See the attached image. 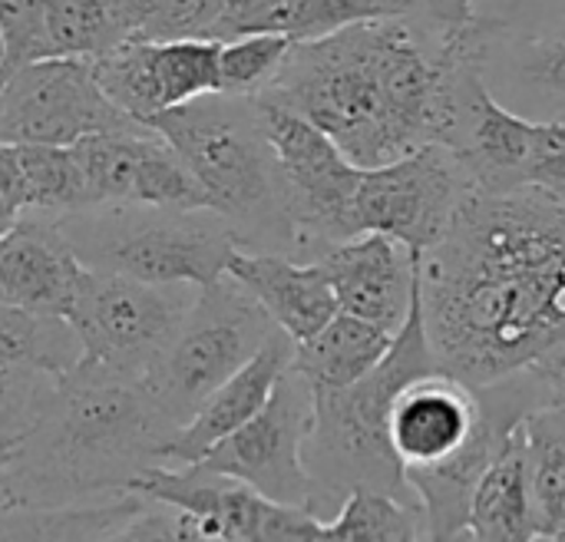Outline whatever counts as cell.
I'll return each mask as SVG.
<instances>
[{
	"label": "cell",
	"mask_w": 565,
	"mask_h": 542,
	"mask_svg": "<svg viewBox=\"0 0 565 542\" xmlns=\"http://www.w3.org/2000/svg\"><path fill=\"white\" fill-rule=\"evenodd\" d=\"M202 182L209 205L228 219L242 248L295 255V229L275 149L255 96L205 93L146 119Z\"/></svg>",
	"instance_id": "5b68a950"
},
{
	"label": "cell",
	"mask_w": 565,
	"mask_h": 542,
	"mask_svg": "<svg viewBox=\"0 0 565 542\" xmlns=\"http://www.w3.org/2000/svg\"><path fill=\"white\" fill-rule=\"evenodd\" d=\"M424 325L447 374L470 387L565 344V199L473 192L420 258Z\"/></svg>",
	"instance_id": "6da1fadb"
},
{
	"label": "cell",
	"mask_w": 565,
	"mask_h": 542,
	"mask_svg": "<svg viewBox=\"0 0 565 542\" xmlns=\"http://www.w3.org/2000/svg\"><path fill=\"white\" fill-rule=\"evenodd\" d=\"M149 43H152V66L162 93V109L182 106L205 93H218L222 40L175 36V40H149Z\"/></svg>",
	"instance_id": "4316f807"
},
{
	"label": "cell",
	"mask_w": 565,
	"mask_h": 542,
	"mask_svg": "<svg viewBox=\"0 0 565 542\" xmlns=\"http://www.w3.org/2000/svg\"><path fill=\"white\" fill-rule=\"evenodd\" d=\"M142 126L116 109L86 56H46L7 66L0 89V139L73 146L96 132Z\"/></svg>",
	"instance_id": "8fae6325"
},
{
	"label": "cell",
	"mask_w": 565,
	"mask_h": 542,
	"mask_svg": "<svg viewBox=\"0 0 565 542\" xmlns=\"http://www.w3.org/2000/svg\"><path fill=\"white\" fill-rule=\"evenodd\" d=\"M0 63H3V36H0Z\"/></svg>",
	"instance_id": "74e56055"
},
{
	"label": "cell",
	"mask_w": 565,
	"mask_h": 542,
	"mask_svg": "<svg viewBox=\"0 0 565 542\" xmlns=\"http://www.w3.org/2000/svg\"><path fill=\"white\" fill-rule=\"evenodd\" d=\"M278 3L281 0H228L225 10L218 13V20L212 23L209 36L232 40V36H245V33H265Z\"/></svg>",
	"instance_id": "836d02e7"
},
{
	"label": "cell",
	"mask_w": 565,
	"mask_h": 542,
	"mask_svg": "<svg viewBox=\"0 0 565 542\" xmlns=\"http://www.w3.org/2000/svg\"><path fill=\"white\" fill-rule=\"evenodd\" d=\"M394 334L367 318L338 311L321 331L295 344V371L315 391L348 387L384 361Z\"/></svg>",
	"instance_id": "44dd1931"
},
{
	"label": "cell",
	"mask_w": 565,
	"mask_h": 542,
	"mask_svg": "<svg viewBox=\"0 0 565 542\" xmlns=\"http://www.w3.org/2000/svg\"><path fill=\"white\" fill-rule=\"evenodd\" d=\"M50 40L56 56H99L126 40L113 0H46Z\"/></svg>",
	"instance_id": "83f0119b"
},
{
	"label": "cell",
	"mask_w": 565,
	"mask_h": 542,
	"mask_svg": "<svg viewBox=\"0 0 565 542\" xmlns=\"http://www.w3.org/2000/svg\"><path fill=\"white\" fill-rule=\"evenodd\" d=\"M487 30L427 13L358 20L318 40H295L262 99L321 126L361 169L444 142L457 73L483 56Z\"/></svg>",
	"instance_id": "7a4b0ae2"
},
{
	"label": "cell",
	"mask_w": 565,
	"mask_h": 542,
	"mask_svg": "<svg viewBox=\"0 0 565 542\" xmlns=\"http://www.w3.org/2000/svg\"><path fill=\"white\" fill-rule=\"evenodd\" d=\"M255 99L281 169L285 209L295 229L291 258L315 262L331 245L361 235L354 195L364 169L308 116L262 96Z\"/></svg>",
	"instance_id": "ba28073f"
},
{
	"label": "cell",
	"mask_w": 565,
	"mask_h": 542,
	"mask_svg": "<svg viewBox=\"0 0 565 542\" xmlns=\"http://www.w3.org/2000/svg\"><path fill=\"white\" fill-rule=\"evenodd\" d=\"M136 493L169 503L189 513L199 527V540L242 542H311L324 540V520L308 507L275 503L242 480L212 474L199 464L146 470Z\"/></svg>",
	"instance_id": "4fadbf2b"
},
{
	"label": "cell",
	"mask_w": 565,
	"mask_h": 542,
	"mask_svg": "<svg viewBox=\"0 0 565 542\" xmlns=\"http://www.w3.org/2000/svg\"><path fill=\"white\" fill-rule=\"evenodd\" d=\"M56 219L83 265L152 285L209 288L228 275V262L242 248L215 209L86 205Z\"/></svg>",
	"instance_id": "8992f818"
},
{
	"label": "cell",
	"mask_w": 565,
	"mask_h": 542,
	"mask_svg": "<svg viewBox=\"0 0 565 542\" xmlns=\"http://www.w3.org/2000/svg\"><path fill=\"white\" fill-rule=\"evenodd\" d=\"M126 40L202 36V0H113Z\"/></svg>",
	"instance_id": "4dcf8cb0"
},
{
	"label": "cell",
	"mask_w": 565,
	"mask_h": 542,
	"mask_svg": "<svg viewBox=\"0 0 565 542\" xmlns=\"http://www.w3.org/2000/svg\"><path fill=\"white\" fill-rule=\"evenodd\" d=\"M53 374L30 368H0V450L10 454L13 444L26 437V431L43 414L46 401L56 391Z\"/></svg>",
	"instance_id": "f546056e"
},
{
	"label": "cell",
	"mask_w": 565,
	"mask_h": 542,
	"mask_svg": "<svg viewBox=\"0 0 565 542\" xmlns=\"http://www.w3.org/2000/svg\"><path fill=\"white\" fill-rule=\"evenodd\" d=\"M291 361H295V341L281 328H275L271 338L255 351V358L242 364L222 387H215L202 401V407L166 440L162 464L166 467L199 464L218 440L235 434L265 407L278 378L291 368Z\"/></svg>",
	"instance_id": "e0dca14e"
},
{
	"label": "cell",
	"mask_w": 565,
	"mask_h": 542,
	"mask_svg": "<svg viewBox=\"0 0 565 542\" xmlns=\"http://www.w3.org/2000/svg\"><path fill=\"white\" fill-rule=\"evenodd\" d=\"M20 202L33 212H73L83 209V176L73 146L17 142Z\"/></svg>",
	"instance_id": "cb8c5ba5"
},
{
	"label": "cell",
	"mask_w": 565,
	"mask_h": 542,
	"mask_svg": "<svg viewBox=\"0 0 565 542\" xmlns=\"http://www.w3.org/2000/svg\"><path fill=\"white\" fill-rule=\"evenodd\" d=\"M79 358L83 344L66 318L0 301V368H30L63 378Z\"/></svg>",
	"instance_id": "7402d4cb"
},
{
	"label": "cell",
	"mask_w": 565,
	"mask_h": 542,
	"mask_svg": "<svg viewBox=\"0 0 565 542\" xmlns=\"http://www.w3.org/2000/svg\"><path fill=\"white\" fill-rule=\"evenodd\" d=\"M463 540L530 542L540 540L533 477H530V447L526 421L510 434L497 460L483 470L473 487Z\"/></svg>",
	"instance_id": "ffe728a7"
},
{
	"label": "cell",
	"mask_w": 565,
	"mask_h": 542,
	"mask_svg": "<svg viewBox=\"0 0 565 542\" xmlns=\"http://www.w3.org/2000/svg\"><path fill=\"white\" fill-rule=\"evenodd\" d=\"M324 540L417 542L430 540V527L417 500L361 487L324 523Z\"/></svg>",
	"instance_id": "603a6c76"
},
{
	"label": "cell",
	"mask_w": 565,
	"mask_h": 542,
	"mask_svg": "<svg viewBox=\"0 0 565 542\" xmlns=\"http://www.w3.org/2000/svg\"><path fill=\"white\" fill-rule=\"evenodd\" d=\"M334 288L341 311L367 318L397 334L411 315L420 258L384 232H361L315 258Z\"/></svg>",
	"instance_id": "5bb4252c"
},
{
	"label": "cell",
	"mask_w": 565,
	"mask_h": 542,
	"mask_svg": "<svg viewBox=\"0 0 565 542\" xmlns=\"http://www.w3.org/2000/svg\"><path fill=\"white\" fill-rule=\"evenodd\" d=\"M291 36L285 33H245L222 40L218 50V93L232 96H258L291 50Z\"/></svg>",
	"instance_id": "f1b7e54d"
},
{
	"label": "cell",
	"mask_w": 565,
	"mask_h": 542,
	"mask_svg": "<svg viewBox=\"0 0 565 542\" xmlns=\"http://www.w3.org/2000/svg\"><path fill=\"white\" fill-rule=\"evenodd\" d=\"M195 295L192 285H152L86 265L66 321L79 334L83 361L142 381Z\"/></svg>",
	"instance_id": "9c48e42d"
},
{
	"label": "cell",
	"mask_w": 565,
	"mask_h": 542,
	"mask_svg": "<svg viewBox=\"0 0 565 542\" xmlns=\"http://www.w3.org/2000/svg\"><path fill=\"white\" fill-rule=\"evenodd\" d=\"M275 328L268 311L225 275L209 288H199L142 384L179 431L215 387L255 358Z\"/></svg>",
	"instance_id": "52a82bcc"
},
{
	"label": "cell",
	"mask_w": 565,
	"mask_h": 542,
	"mask_svg": "<svg viewBox=\"0 0 565 542\" xmlns=\"http://www.w3.org/2000/svg\"><path fill=\"white\" fill-rule=\"evenodd\" d=\"M20 215H23V209H20L10 195H3V192H0V238L17 225V219H20Z\"/></svg>",
	"instance_id": "e575fe53"
},
{
	"label": "cell",
	"mask_w": 565,
	"mask_h": 542,
	"mask_svg": "<svg viewBox=\"0 0 565 542\" xmlns=\"http://www.w3.org/2000/svg\"><path fill=\"white\" fill-rule=\"evenodd\" d=\"M315 417L311 384L295 364L278 378L265 407L235 434L218 440L199 467L242 480L275 503L308 507L311 480L305 470V440Z\"/></svg>",
	"instance_id": "7c38bea8"
},
{
	"label": "cell",
	"mask_w": 565,
	"mask_h": 542,
	"mask_svg": "<svg viewBox=\"0 0 565 542\" xmlns=\"http://www.w3.org/2000/svg\"><path fill=\"white\" fill-rule=\"evenodd\" d=\"M86 265L53 212L26 209L0 238V301L66 318Z\"/></svg>",
	"instance_id": "2e32d148"
},
{
	"label": "cell",
	"mask_w": 565,
	"mask_h": 542,
	"mask_svg": "<svg viewBox=\"0 0 565 542\" xmlns=\"http://www.w3.org/2000/svg\"><path fill=\"white\" fill-rule=\"evenodd\" d=\"M228 275L295 344L321 331L341 311L328 272L318 262H301L285 252L238 248L228 262Z\"/></svg>",
	"instance_id": "d6986e66"
},
{
	"label": "cell",
	"mask_w": 565,
	"mask_h": 542,
	"mask_svg": "<svg viewBox=\"0 0 565 542\" xmlns=\"http://www.w3.org/2000/svg\"><path fill=\"white\" fill-rule=\"evenodd\" d=\"M430 0H281L265 33H285L291 40H318L358 20L404 17L424 10Z\"/></svg>",
	"instance_id": "484cf974"
},
{
	"label": "cell",
	"mask_w": 565,
	"mask_h": 542,
	"mask_svg": "<svg viewBox=\"0 0 565 542\" xmlns=\"http://www.w3.org/2000/svg\"><path fill=\"white\" fill-rule=\"evenodd\" d=\"M387 431L404 474L434 470L473 444L480 431V394L447 371L417 378L394 397Z\"/></svg>",
	"instance_id": "9a60e30c"
},
{
	"label": "cell",
	"mask_w": 565,
	"mask_h": 542,
	"mask_svg": "<svg viewBox=\"0 0 565 542\" xmlns=\"http://www.w3.org/2000/svg\"><path fill=\"white\" fill-rule=\"evenodd\" d=\"M228 0H202V36H209L212 23L218 20V13L225 10Z\"/></svg>",
	"instance_id": "d590c367"
},
{
	"label": "cell",
	"mask_w": 565,
	"mask_h": 542,
	"mask_svg": "<svg viewBox=\"0 0 565 542\" xmlns=\"http://www.w3.org/2000/svg\"><path fill=\"white\" fill-rule=\"evenodd\" d=\"M175 424L139 378L79 364L56 381L36 424L0 467L7 510H56L129 493L162 464Z\"/></svg>",
	"instance_id": "3957f363"
},
{
	"label": "cell",
	"mask_w": 565,
	"mask_h": 542,
	"mask_svg": "<svg viewBox=\"0 0 565 542\" xmlns=\"http://www.w3.org/2000/svg\"><path fill=\"white\" fill-rule=\"evenodd\" d=\"M473 182L454 149L427 142L394 162L361 172L354 195L361 232H384L424 258L450 232Z\"/></svg>",
	"instance_id": "30bf717a"
},
{
	"label": "cell",
	"mask_w": 565,
	"mask_h": 542,
	"mask_svg": "<svg viewBox=\"0 0 565 542\" xmlns=\"http://www.w3.org/2000/svg\"><path fill=\"white\" fill-rule=\"evenodd\" d=\"M0 36H3V66L36 63L53 53L46 0H0Z\"/></svg>",
	"instance_id": "1f68e13d"
},
{
	"label": "cell",
	"mask_w": 565,
	"mask_h": 542,
	"mask_svg": "<svg viewBox=\"0 0 565 542\" xmlns=\"http://www.w3.org/2000/svg\"><path fill=\"white\" fill-rule=\"evenodd\" d=\"M444 371L424 325L420 281L414 291L411 315L394 334L391 351L377 368L348 387L315 391V417L305 440V470L311 480L308 510L324 523L341 510V503L367 487L404 500H417L404 477V464L391 447V407L394 397L417 378ZM420 503V500H417Z\"/></svg>",
	"instance_id": "277c9868"
},
{
	"label": "cell",
	"mask_w": 565,
	"mask_h": 542,
	"mask_svg": "<svg viewBox=\"0 0 565 542\" xmlns=\"http://www.w3.org/2000/svg\"><path fill=\"white\" fill-rule=\"evenodd\" d=\"M3 457H7V454L0 450V467H3ZM0 513H7V507H3V490H0Z\"/></svg>",
	"instance_id": "8d00e7d4"
},
{
	"label": "cell",
	"mask_w": 565,
	"mask_h": 542,
	"mask_svg": "<svg viewBox=\"0 0 565 542\" xmlns=\"http://www.w3.org/2000/svg\"><path fill=\"white\" fill-rule=\"evenodd\" d=\"M89 63L106 99L116 109H122L129 119L146 123L149 116L162 113V93H159L149 40H122L103 50L99 56H93Z\"/></svg>",
	"instance_id": "d4e9b609"
},
{
	"label": "cell",
	"mask_w": 565,
	"mask_h": 542,
	"mask_svg": "<svg viewBox=\"0 0 565 542\" xmlns=\"http://www.w3.org/2000/svg\"><path fill=\"white\" fill-rule=\"evenodd\" d=\"M483 30L480 70L487 86L523 116H565V26L546 33Z\"/></svg>",
	"instance_id": "ac0fdd59"
},
{
	"label": "cell",
	"mask_w": 565,
	"mask_h": 542,
	"mask_svg": "<svg viewBox=\"0 0 565 542\" xmlns=\"http://www.w3.org/2000/svg\"><path fill=\"white\" fill-rule=\"evenodd\" d=\"M473 13L490 30L546 33L565 26V0H473Z\"/></svg>",
	"instance_id": "d6a6232c"
}]
</instances>
